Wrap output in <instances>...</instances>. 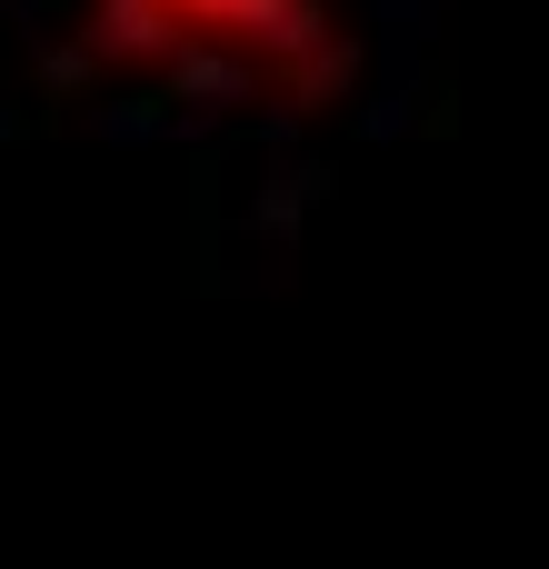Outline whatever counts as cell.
Wrapping results in <instances>:
<instances>
[{
  "instance_id": "obj_1",
  "label": "cell",
  "mask_w": 549,
  "mask_h": 569,
  "mask_svg": "<svg viewBox=\"0 0 549 569\" xmlns=\"http://www.w3.org/2000/svg\"><path fill=\"white\" fill-rule=\"evenodd\" d=\"M70 40L110 80H160L180 100L320 110L350 70V30L330 0H90Z\"/></svg>"
}]
</instances>
